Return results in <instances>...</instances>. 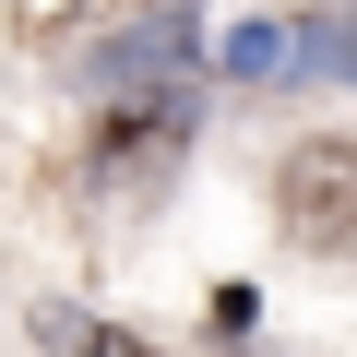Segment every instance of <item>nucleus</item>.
I'll return each mask as SVG.
<instances>
[{
	"instance_id": "obj_2",
	"label": "nucleus",
	"mask_w": 357,
	"mask_h": 357,
	"mask_svg": "<svg viewBox=\"0 0 357 357\" xmlns=\"http://www.w3.org/2000/svg\"><path fill=\"white\" fill-rule=\"evenodd\" d=\"M178 131H191V119H178V96H167V107H119L107 143H96V167L119 178V191H131V178H167V167H178Z\"/></svg>"
},
{
	"instance_id": "obj_4",
	"label": "nucleus",
	"mask_w": 357,
	"mask_h": 357,
	"mask_svg": "<svg viewBox=\"0 0 357 357\" xmlns=\"http://www.w3.org/2000/svg\"><path fill=\"white\" fill-rule=\"evenodd\" d=\"M36 345H48V357H143V333L84 321V310H36Z\"/></svg>"
},
{
	"instance_id": "obj_3",
	"label": "nucleus",
	"mask_w": 357,
	"mask_h": 357,
	"mask_svg": "<svg viewBox=\"0 0 357 357\" xmlns=\"http://www.w3.org/2000/svg\"><path fill=\"white\" fill-rule=\"evenodd\" d=\"M298 60H310L298 24H238V36H227V72H238V84H286Z\"/></svg>"
},
{
	"instance_id": "obj_1",
	"label": "nucleus",
	"mask_w": 357,
	"mask_h": 357,
	"mask_svg": "<svg viewBox=\"0 0 357 357\" xmlns=\"http://www.w3.org/2000/svg\"><path fill=\"white\" fill-rule=\"evenodd\" d=\"M274 215H286V238L298 250H357V143H298L286 167H274Z\"/></svg>"
}]
</instances>
